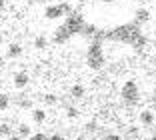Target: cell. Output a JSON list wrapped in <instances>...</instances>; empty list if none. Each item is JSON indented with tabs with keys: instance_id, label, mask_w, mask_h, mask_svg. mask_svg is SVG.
Instances as JSON below:
<instances>
[{
	"instance_id": "obj_12",
	"label": "cell",
	"mask_w": 156,
	"mask_h": 140,
	"mask_svg": "<svg viewBox=\"0 0 156 140\" xmlns=\"http://www.w3.org/2000/svg\"><path fill=\"white\" fill-rule=\"evenodd\" d=\"M32 118H34V122H38V124H40V122H44L46 112H44V110H34V112H32Z\"/></svg>"
},
{
	"instance_id": "obj_17",
	"label": "cell",
	"mask_w": 156,
	"mask_h": 140,
	"mask_svg": "<svg viewBox=\"0 0 156 140\" xmlns=\"http://www.w3.org/2000/svg\"><path fill=\"white\" fill-rule=\"evenodd\" d=\"M104 140H122V138H120L118 134H106V136H104Z\"/></svg>"
},
{
	"instance_id": "obj_1",
	"label": "cell",
	"mask_w": 156,
	"mask_h": 140,
	"mask_svg": "<svg viewBox=\"0 0 156 140\" xmlns=\"http://www.w3.org/2000/svg\"><path fill=\"white\" fill-rule=\"evenodd\" d=\"M138 34H140V30H138L136 24H126V26H120V28H116V30H112L108 36H110L112 40H120V42H128L130 44Z\"/></svg>"
},
{
	"instance_id": "obj_26",
	"label": "cell",
	"mask_w": 156,
	"mask_h": 140,
	"mask_svg": "<svg viewBox=\"0 0 156 140\" xmlns=\"http://www.w3.org/2000/svg\"><path fill=\"white\" fill-rule=\"evenodd\" d=\"M154 64H156V56H154Z\"/></svg>"
},
{
	"instance_id": "obj_24",
	"label": "cell",
	"mask_w": 156,
	"mask_h": 140,
	"mask_svg": "<svg viewBox=\"0 0 156 140\" xmlns=\"http://www.w3.org/2000/svg\"><path fill=\"white\" fill-rule=\"evenodd\" d=\"M0 66H2V58H0Z\"/></svg>"
},
{
	"instance_id": "obj_16",
	"label": "cell",
	"mask_w": 156,
	"mask_h": 140,
	"mask_svg": "<svg viewBox=\"0 0 156 140\" xmlns=\"http://www.w3.org/2000/svg\"><path fill=\"white\" fill-rule=\"evenodd\" d=\"M48 136H44L42 132H38V134H34V136H30V140H46Z\"/></svg>"
},
{
	"instance_id": "obj_4",
	"label": "cell",
	"mask_w": 156,
	"mask_h": 140,
	"mask_svg": "<svg viewBox=\"0 0 156 140\" xmlns=\"http://www.w3.org/2000/svg\"><path fill=\"white\" fill-rule=\"evenodd\" d=\"M64 28L70 32V34H76V32H82L84 30V18L80 16V14H72V16H68L64 22Z\"/></svg>"
},
{
	"instance_id": "obj_18",
	"label": "cell",
	"mask_w": 156,
	"mask_h": 140,
	"mask_svg": "<svg viewBox=\"0 0 156 140\" xmlns=\"http://www.w3.org/2000/svg\"><path fill=\"white\" fill-rule=\"evenodd\" d=\"M46 102H48V104H54V102H56V98H54L52 94H48V96H46Z\"/></svg>"
},
{
	"instance_id": "obj_15",
	"label": "cell",
	"mask_w": 156,
	"mask_h": 140,
	"mask_svg": "<svg viewBox=\"0 0 156 140\" xmlns=\"http://www.w3.org/2000/svg\"><path fill=\"white\" fill-rule=\"evenodd\" d=\"M8 108V96L6 94H0V110Z\"/></svg>"
},
{
	"instance_id": "obj_13",
	"label": "cell",
	"mask_w": 156,
	"mask_h": 140,
	"mask_svg": "<svg viewBox=\"0 0 156 140\" xmlns=\"http://www.w3.org/2000/svg\"><path fill=\"white\" fill-rule=\"evenodd\" d=\"M34 46H36L38 50H42V48H46L48 46V40H46V36H38L36 40H34Z\"/></svg>"
},
{
	"instance_id": "obj_5",
	"label": "cell",
	"mask_w": 156,
	"mask_h": 140,
	"mask_svg": "<svg viewBox=\"0 0 156 140\" xmlns=\"http://www.w3.org/2000/svg\"><path fill=\"white\" fill-rule=\"evenodd\" d=\"M68 10H70V6H68V4H52V6H48V8H46L44 16H46V18H50V20H54V18H60V16H64Z\"/></svg>"
},
{
	"instance_id": "obj_23",
	"label": "cell",
	"mask_w": 156,
	"mask_h": 140,
	"mask_svg": "<svg viewBox=\"0 0 156 140\" xmlns=\"http://www.w3.org/2000/svg\"><path fill=\"white\" fill-rule=\"evenodd\" d=\"M154 98H156V86H154Z\"/></svg>"
},
{
	"instance_id": "obj_20",
	"label": "cell",
	"mask_w": 156,
	"mask_h": 140,
	"mask_svg": "<svg viewBox=\"0 0 156 140\" xmlns=\"http://www.w3.org/2000/svg\"><path fill=\"white\" fill-rule=\"evenodd\" d=\"M76 114H78V112H76V110H74V108H68V116H70V118H74V116H76Z\"/></svg>"
},
{
	"instance_id": "obj_8",
	"label": "cell",
	"mask_w": 156,
	"mask_h": 140,
	"mask_svg": "<svg viewBox=\"0 0 156 140\" xmlns=\"http://www.w3.org/2000/svg\"><path fill=\"white\" fill-rule=\"evenodd\" d=\"M70 36H72V34H70V32L66 30L64 26H62V28H58V30H56V34H54V40H56V42H66Z\"/></svg>"
},
{
	"instance_id": "obj_22",
	"label": "cell",
	"mask_w": 156,
	"mask_h": 140,
	"mask_svg": "<svg viewBox=\"0 0 156 140\" xmlns=\"http://www.w3.org/2000/svg\"><path fill=\"white\" fill-rule=\"evenodd\" d=\"M150 140H156V134H154V136H152V138H150Z\"/></svg>"
},
{
	"instance_id": "obj_14",
	"label": "cell",
	"mask_w": 156,
	"mask_h": 140,
	"mask_svg": "<svg viewBox=\"0 0 156 140\" xmlns=\"http://www.w3.org/2000/svg\"><path fill=\"white\" fill-rule=\"evenodd\" d=\"M20 52H22V50H20V46H18V44H12V46L8 48V56H18Z\"/></svg>"
},
{
	"instance_id": "obj_9",
	"label": "cell",
	"mask_w": 156,
	"mask_h": 140,
	"mask_svg": "<svg viewBox=\"0 0 156 140\" xmlns=\"http://www.w3.org/2000/svg\"><path fill=\"white\" fill-rule=\"evenodd\" d=\"M148 18H150V12H148L146 8H142V10H138V12H136V20H134V24H142V22H146Z\"/></svg>"
},
{
	"instance_id": "obj_7",
	"label": "cell",
	"mask_w": 156,
	"mask_h": 140,
	"mask_svg": "<svg viewBox=\"0 0 156 140\" xmlns=\"http://www.w3.org/2000/svg\"><path fill=\"white\" fill-rule=\"evenodd\" d=\"M28 80H30V78H28V74H26V72L14 74V86H16V88H24V86L28 84Z\"/></svg>"
},
{
	"instance_id": "obj_3",
	"label": "cell",
	"mask_w": 156,
	"mask_h": 140,
	"mask_svg": "<svg viewBox=\"0 0 156 140\" xmlns=\"http://www.w3.org/2000/svg\"><path fill=\"white\" fill-rule=\"evenodd\" d=\"M122 98L126 100V102H136L138 98H140V90H138V84L134 80H126L122 86Z\"/></svg>"
},
{
	"instance_id": "obj_6",
	"label": "cell",
	"mask_w": 156,
	"mask_h": 140,
	"mask_svg": "<svg viewBox=\"0 0 156 140\" xmlns=\"http://www.w3.org/2000/svg\"><path fill=\"white\" fill-rule=\"evenodd\" d=\"M140 122H142L144 126H152L154 124V112L152 110H142L140 112Z\"/></svg>"
},
{
	"instance_id": "obj_11",
	"label": "cell",
	"mask_w": 156,
	"mask_h": 140,
	"mask_svg": "<svg viewBox=\"0 0 156 140\" xmlns=\"http://www.w3.org/2000/svg\"><path fill=\"white\" fill-rule=\"evenodd\" d=\"M130 44H132V46H134V48H142V46H144V44H146V38H144V36H142V34H138V36H136V38H134V40H132V42H130Z\"/></svg>"
},
{
	"instance_id": "obj_2",
	"label": "cell",
	"mask_w": 156,
	"mask_h": 140,
	"mask_svg": "<svg viewBox=\"0 0 156 140\" xmlns=\"http://www.w3.org/2000/svg\"><path fill=\"white\" fill-rule=\"evenodd\" d=\"M88 66L92 68V70H100L102 66H104V54H102V48L98 42H94V44L88 48Z\"/></svg>"
},
{
	"instance_id": "obj_10",
	"label": "cell",
	"mask_w": 156,
	"mask_h": 140,
	"mask_svg": "<svg viewBox=\"0 0 156 140\" xmlns=\"http://www.w3.org/2000/svg\"><path fill=\"white\" fill-rule=\"evenodd\" d=\"M70 94H72L74 98H82L84 96V86L82 84H74L72 88H70Z\"/></svg>"
},
{
	"instance_id": "obj_25",
	"label": "cell",
	"mask_w": 156,
	"mask_h": 140,
	"mask_svg": "<svg viewBox=\"0 0 156 140\" xmlns=\"http://www.w3.org/2000/svg\"><path fill=\"white\" fill-rule=\"evenodd\" d=\"M36 2H44V0H36Z\"/></svg>"
},
{
	"instance_id": "obj_19",
	"label": "cell",
	"mask_w": 156,
	"mask_h": 140,
	"mask_svg": "<svg viewBox=\"0 0 156 140\" xmlns=\"http://www.w3.org/2000/svg\"><path fill=\"white\" fill-rule=\"evenodd\" d=\"M46 140H64V138H62V136H60V134H52L50 138H46Z\"/></svg>"
},
{
	"instance_id": "obj_21",
	"label": "cell",
	"mask_w": 156,
	"mask_h": 140,
	"mask_svg": "<svg viewBox=\"0 0 156 140\" xmlns=\"http://www.w3.org/2000/svg\"><path fill=\"white\" fill-rule=\"evenodd\" d=\"M100 2H112V0H100Z\"/></svg>"
}]
</instances>
